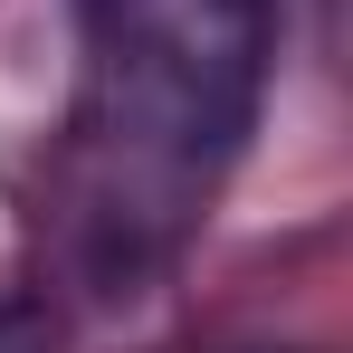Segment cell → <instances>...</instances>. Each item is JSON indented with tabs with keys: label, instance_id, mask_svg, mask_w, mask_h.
I'll use <instances>...</instances> for the list:
<instances>
[{
	"label": "cell",
	"instance_id": "cell-1",
	"mask_svg": "<svg viewBox=\"0 0 353 353\" xmlns=\"http://www.w3.org/2000/svg\"><path fill=\"white\" fill-rule=\"evenodd\" d=\"M268 96V0H77V210L96 268L172 258Z\"/></svg>",
	"mask_w": 353,
	"mask_h": 353
}]
</instances>
